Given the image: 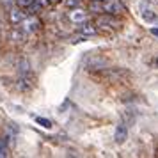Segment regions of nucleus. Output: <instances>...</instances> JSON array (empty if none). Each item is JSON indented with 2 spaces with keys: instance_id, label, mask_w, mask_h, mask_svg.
I'll use <instances>...</instances> for the list:
<instances>
[{
  "instance_id": "nucleus-6",
  "label": "nucleus",
  "mask_w": 158,
  "mask_h": 158,
  "mask_svg": "<svg viewBox=\"0 0 158 158\" xmlns=\"http://www.w3.org/2000/svg\"><path fill=\"white\" fill-rule=\"evenodd\" d=\"M126 139H128V128H126L124 123H119L115 126V131H114V140L117 144H123Z\"/></svg>"
},
{
  "instance_id": "nucleus-8",
  "label": "nucleus",
  "mask_w": 158,
  "mask_h": 158,
  "mask_svg": "<svg viewBox=\"0 0 158 158\" xmlns=\"http://www.w3.org/2000/svg\"><path fill=\"white\" fill-rule=\"evenodd\" d=\"M25 13H23L20 7H13L11 11H9V20H11V23H15V25H18V23H22L23 20H25Z\"/></svg>"
},
{
  "instance_id": "nucleus-9",
  "label": "nucleus",
  "mask_w": 158,
  "mask_h": 158,
  "mask_svg": "<svg viewBox=\"0 0 158 158\" xmlns=\"http://www.w3.org/2000/svg\"><path fill=\"white\" fill-rule=\"evenodd\" d=\"M18 69H20V77L32 78V75H30V62L27 59H22V60L18 62Z\"/></svg>"
},
{
  "instance_id": "nucleus-13",
  "label": "nucleus",
  "mask_w": 158,
  "mask_h": 158,
  "mask_svg": "<svg viewBox=\"0 0 158 158\" xmlns=\"http://www.w3.org/2000/svg\"><path fill=\"white\" fill-rule=\"evenodd\" d=\"M149 32H151V34H153L155 37H158V29H156V27H153V29H151Z\"/></svg>"
},
{
  "instance_id": "nucleus-17",
  "label": "nucleus",
  "mask_w": 158,
  "mask_h": 158,
  "mask_svg": "<svg viewBox=\"0 0 158 158\" xmlns=\"http://www.w3.org/2000/svg\"><path fill=\"white\" fill-rule=\"evenodd\" d=\"M96 2H100V0H96Z\"/></svg>"
},
{
  "instance_id": "nucleus-3",
  "label": "nucleus",
  "mask_w": 158,
  "mask_h": 158,
  "mask_svg": "<svg viewBox=\"0 0 158 158\" xmlns=\"http://www.w3.org/2000/svg\"><path fill=\"white\" fill-rule=\"evenodd\" d=\"M20 25H22L23 32L34 34V32H37V30L41 29V20H39L37 16H34V15H29V16H25V20H23Z\"/></svg>"
},
{
  "instance_id": "nucleus-15",
  "label": "nucleus",
  "mask_w": 158,
  "mask_h": 158,
  "mask_svg": "<svg viewBox=\"0 0 158 158\" xmlns=\"http://www.w3.org/2000/svg\"><path fill=\"white\" fill-rule=\"evenodd\" d=\"M0 4H6L7 6V4H11V0H0Z\"/></svg>"
},
{
  "instance_id": "nucleus-14",
  "label": "nucleus",
  "mask_w": 158,
  "mask_h": 158,
  "mask_svg": "<svg viewBox=\"0 0 158 158\" xmlns=\"http://www.w3.org/2000/svg\"><path fill=\"white\" fill-rule=\"evenodd\" d=\"M151 64L155 66V68H158V57H155L153 60H151Z\"/></svg>"
},
{
  "instance_id": "nucleus-16",
  "label": "nucleus",
  "mask_w": 158,
  "mask_h": 158,
  "mask_svg": "<svg viewBox=\"0 0 158 158\" xmlns=\"http://www.w3.org/2000/svg\"><path fill=\"white\" fill-rule=\"evenodd\" d=\"M57 2H60V0H50V4H57Z\"/></svg>"
},
{
  "instance_id": "nucleus-1",
  "label": "nucleus",
  "mask_w": 158,
  "mask_h": 158,
  "mask_svg": "<svg viewBox=\"0 0 158 158\" xmlns=\"http://www.w3.org/2000/svg\"><path fill=\"white\" fill-rule=\"evenodd\" d=\"M89 11L91 13H96V15H123L126 7L121 0H91V6H89Z\"/></svg>"
},
{
  "instance_id": "nucleus-7",
  "label": "nucleus",
  "mask_w": 158,
  "mask_h": 158,
  "mask_svg": "<svg viewBox=\"0 0 158 158\" xmlns=\"http://www.w3.org/2000/svg\"><path fill=\"white\" fill-rule=\"evenodd\" d=\"M80 34H84V36H96L98 34V25L91 23V22L80 23Z\"/></svg>"
},
{
  "instance_id": "nucleus-5",
  "label": "nucleus",
  "mask_w": 158,
  "mask_h": 158,
  "mask_svg": "<svg viewBox=\"0 0 158 158\" xmlns=\"http://www.w3.org/2000/svg\"><path fill=\"white\" fill-rule=\"evenodd\" d=\"M68 18H69V22H71V23L80 25V23L87 22V11H84V9H80V7L69 9V15H68Z\"/></svg>"
},
{
  "instance_id": "nucleus-4",
  "label": "nucleus",
  "mask_w": 158,
  "mask_h": 158,
  "mask_svg": "<svg viewBox=\"0 0 158 158\" xmlns=\"http://www.w3.org/2000/svg\"><path fill=\"white\" fill-rule=\"evenodd\" d=\"M139 11H140V16H142V20L144 22H148V23H158V15L153 11V9L148 6V4H140L139 6Z\"/></svg>"
},
{
  "instance_id": "nucleus-11",
  "label": "nucleus",
  "mask_w": 158,
  "mask_h": 158,
  "mask_svg": "<svg viewBox=\"0 0 158 158\" xmlns=\"http://www.w3.org/2000/svg\"><path fill=\"white\" fill-rule=\"evenodd\" d=\"M9 155V148H7V142L4 139H0V158H6Z\"/></svg>"
},
{
  "instance_id": "nucleus-2",
  "label": "nucleus",
  "mask_w": 158,
  "mask_h": 158,
  "mask_svg": "<svg viewBox=\"0 0 158 158\" xmlns=\"http://www.w3.org/2000/svg\"><path fill=\"white\" fill-rule=\"evenodd\" d=\"M94 23L98 25V29H121V22L115 18V15H100Z\"/></svg>"
},
{
  "instance_id": "nucleus-12",
  "label": "nucleus",
  "mask_w": 158,
  "mask_h": 158,
  "mask_svg": "<svg viewBox=\"0 0 158 158\" xmlns=\"http://www.w3.org/2000/svg\"><path fill=\"white\" fill-rule=\"evenodd\" d=\"M80 6V0H66V7L68 9H75Z\"/></svg>"
},
{
  "instance_id": "nucleus-10",
  "label": "nucleus",
  "mask_w": 158,
  "mask_h": 158,
  "mask_svg": "<svg viewBox=\"0 0 158 158\" xmlns=\"http://www.w3.org/2000/svg\"><path fill=\"white\" fill-rule=\"evenodd\" d=\"M34 121H36L39 126H43V128H52V121H50V119H46V117L36 115V117H34Z\"/></svg>"
}]
</instances>
